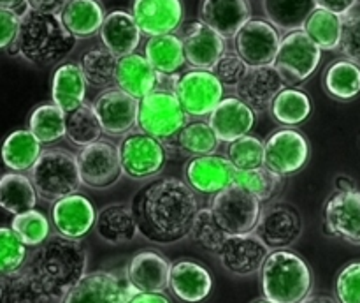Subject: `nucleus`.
I'll return each instance as SVG.
<instances>
[{
	"label": "nucleus",
	"mask_w": 360,
	"mask_h": 303,
	"mask_svg": "<svg viewBox=\"0 0 360 303\" xmlns=\"http://www.w3.org/2000/svg\"><path fill=\"white\" fill-rule=\"evenodd\" d=\"M264 152H266L264 141L253 134H246L229 143L227 159L238 171H252L264 166Z\"/></svg>",
	"instance_id": "obj_48"
},
{
	"label": "nucleus",
	"mask_w": 360,
	"mask_h": 303,
	"mask_svg": "<svg viewBox=\"0 0 360 303\" xmlns=\"http://www.w3.org/2000/svg\"><path fill=\"white\" fill-rule=\"evenodd\" d=\"M134 291L118 271H88L60 303H127Z\"/></svg>",
	"instance_id": "obj_15"
},
{
	"label": "nucleus",
	"mask_w": 360,
	"mask_h": 303,
	"mask_svg": "<svg viewBox=\"0 0 360 303\" xmlns=\"http://www.w3.org/2000/svg\"><path fill=\"white\" fill-rule=\"evenodd\" d=\"M39 199L56 203L63 197L76 194L83 185L77 168V157L62 147L46 148L41 157L28 171Z\"/></svg>",
	"instance_id": "obj_5"
},
{
	"label": "nucleus",
	"mask_w": 360,
	"mask_h": 303,
	"mask_svg": "<svg viewBox=\"0 0 360 303\" xmlns=\"http://www.w3.org/2000/svg\"><path fill=\"white\" fill-rule=\"evenodd\" d=\"M42 154V143L28 129L13 130L4 140L0 159L9 171L28 173Z\"/></svg>",
	"instance_id": "obj_34"
},
{
	"label": "nucleus",
	"mask_w": 360,
	"mask_h": 303,
	"mask_svg": "<svg viewBox=\"0 0 360 303\" xmlns=\"http://www.w3.org/2000/svg\"><path fill=\"white\" fill-rule=\"evenodd\" d=\"M91 106L97 113L102 130L108 136L123 137L132 132L134 127H137L139 101L120 88L111 87L102 90Z\"/></svg>",
	"instance_id": "obj_16"
},
{
	"label": "nucleus",
	"mask_w": 360,
	"mask_h": 303,
	"mask_svg": "<svg viewBox=\"0 0 360 303\" xmlns=\"http://www.w3.org/2000/svg\"><path fill=\"white\" fill-rule=\"evenodd\" d=\"M236 178L238 169L227 157L217 154L190 157L185 164V182L193 192L204 196H217L227 187L234 185Z\"/></svg>",
	"instance_id": "obj_19"
},
{
	"label": "nucleus",
	"mask_w": 360,
	"mask_h": 303,
	"mask_svg": "<svg viewBox=\"0 0 360 303\" xmlns=\"http://www.w3.org/2000/svg\"><path fill=\"white\" fill-rule=\"evenodd\" d=\"M316 7L345 18L360 6V0H315Z\"/></svg>",
	"instance_id": "obj_54"
},
{
	"label": "nucleus",
	"mask_w": 360,
	"mask_h": 303,
	"mask_svg": "<svg viewBox=\"0 0 360 303\" xmlns=\"http://www.w3.org/2000/svg\"><path fill=\"white\" fill-rule=\"evenodd\" d=\"M76 157L81 182L90 189H108L122 178L123 169L120 152L111 141L101 140L79 148Z\"/></svg>",
	"instance_id": "obj_14"
},
{
	"label": "nucleus",
	"mask_w": 360,
	"mask_h": 303,
	"mask_svg": "<svg viewBox=\"0 0 360 303\" xmlns=\"http://www.w3.org/2000/svg\"><path fill=\"white\" fill-rule=\"evenodd\" d=\"M127 303H171L164 292H132Z\"/></svg>",
	"instance_id": "obj_56"
},
{
	"label": "nucleus",
	"mask_w": 360,
	"mask_h": 303,
	"mask_svg": "<svg viewBox=\"0 0 360 303\" xmlns=\"http://www.w3.org/2000/svg\"><path fill=\"white\" fill-rule=\"evenodd\" d=\"M67 115L55 102H42L28 116V130L42 144H53L65 137Z\"/></svg>",
	"instance_id": "obj_39"
},
{
	"label": "nucleus",
	"mask_w": 360,
	"mask_h": 303,
	"mask_svg": "<svg viewBox=\"0 0 360 303\" xmlns=\"http://www.w3.org/2000/svg\"><path fill=\"white\" fill-rule=\"evenodd\" d=\"M37 192L30 176L25 173H4L0 176V208L7 214H23L34 210L37 204Z\"/></svg>",
	"instance_id": "obj_36"
},
{
	"label": "nucleus",
	"mask_w": 360,
	"mask_h": 303,
	"mask_svg": "<svg viewBox=\"0 0 360 303\" xmlns=\"http://www.w3.org/2000/svg\"><path fill=\"white\" fill-rule=\"evenodd\" d=\"M27 7V0H0V9H9V11H21Z\"/></svg>",
	"instance_id": "obj_57"
},
{
	"label": "nucleus",
	"mask_w": 360,
	"mask_h": 303,
	"mask_svg": "<svg viewBox=\"0 0 360 303\" xmlns=\"http://www.w3.org/2000/svg\"><path fill=\"white\" fill-rule=\"evenodd\" d=\"M105 16L108 14L101 0H70L60 13L65 28L77 41L95 37L101 32Z\"/></svg>",
	"instance_id": "obj_33"
},
{
	"label": "nucleus",
	"mask_w": 360,
	"mask_h": 303,
	"mask_svg": "<svg viewBox=\"0 0 360 303\" xmlns=\"http://www.w3.org/2000/svg\"><path fill=\"white\" fill-rule=\"evenodd\" d=\"M199 18L229 41L252 18V7L248 0H200Z\"/></svg>",
	"instance_id": "obj_28"
},
{
	"label": "nucleus",
	"mask_w": 360,
	"mask_h": 303,
	"mask_svg": "<svg viewBox=\"0 0 360 303\" xmlns=\"http://www.w3.org/2000/svg\"><path fill=\"white\" fill-rule=\"evenodd\" d=\"M257 113L239 97H224V101L207 116V123L214 130L220 143H232L252 132Z\"/></svg>",
	"instance_id": "obj_26"
},
{
	"label": "nucleus",
	"mask_w": 360,
	"mask_h": 303,
	"mask_svg": "<svg viewBox=\"0 0 360 303\" xmlns=\"http://www.w3.org/2000/svg\"><path fill=\"white\" fill-rule=\"evenodd\" d=\"M171 143H174L181 154L190 155V157L213 155L220 147V140L211 129L210 123L204 122V120H193V122L186 123L181 132Z\"/></svg>",
	"instance_id": "obj_41"
},
{
	"label": "nucleus",
	"mask_w": 360,
	"mask_h": 303,
	"mask_svg": "<svg viewBox=\"0 0 360 303\" xmlns=\"http://www.w3.org/2000/svg\"><path fill=\"white\" fill-rule=\"evenodd\" d=\"M20 14L18 11L0 9V49H9L16 41L20 30Z\"/></svg>",
	"instance_id": "obj_53"
},
{
	"label": "nucleus",
	"mask_w": 360,
	"mask_h": 303,
	"mask_svg": "<svg viewBox=\"0 0 360 303\" xmlns=\"http://www.w3.org/2000/svg\"><path fill=\"white\" fill-rule=\"evenodd\" d=\"M23 270L34 278L49 302L60 303L88 273V252L81 242L58 235L49 236L28 254Z\"/></svg>",
	"instance_id": "obj_2"
},
{
	"label": "nucleus",
	"mask_w": 360,
	"mask_h": 303,
	"mask_svg": "<svg viewBox=\"0 0 360 303\" xmlns=\"http://www.w3.org/2000/svg\"><path fill=\"white\" fill-rule=\"evenodd\" d=\"M102 134H104V130H102L97 113L91 104L84 102L83 106L67 115L65 137L74 147L84 148L88 144L97 143V141H101Z\"/></svg>",
	"instance_id": "obj_42"
},
{
	"label": "nucleus",
	"mask_w": 360,
	"mask_h": 303,
	"mask_svg": "<svg viewBox=\"0 0 360 303\" xmlns=\"http://www.w3.org/2000/svg\"><path fill=\"white\" fill-rule=\"evenodd\" d=\"M130 13L148 37L176 34L185 21L183 0H132Z\"/></svg>",
	"instance_id": "obj_22"
},
{
	"label": "nucleus",
	"mask_w": 360,
	"mask_h": 303,
	"mask_svg": "<svg viewBox=\"0 0 360 303\" xmlns=\"http://www.w3.org/2000/svg\"><path fill=\"white\" fill-rule=\"evenodd\" d=\"M301 303H340L336 299V296H330V295H309L308 298L302 299Z\"/></svg>",
	"instance_id": "obj_58"
},
{
	"label": "nucleus",
	"mask_w": 360,
	"mask_h": 303,
	"mask_svg": "<svg viewBox=\"0 0 360 303\" xmlns=\"http://www.w3.org/2000/svg\"><path fill=\"white\" fill-rule=\"evenodd\" d=\"M77 39L63 25L60 14L39 13L25 7L20 14L16 41L7 51L35 67L63 63L74 51Z\"/></svg>",
	"instance_id": "obj_3"
},
{
	"label": "nucleus",
	"mask_w": 360,
	"mask_h": 303,
	"mask_svg": "<svg viewBox=\"0 0 360 303\" xmlns=\"http://www.w3.org/2000/svg\"><path fill=\"white\" fill-rule=\"evenodd\" d=\"M28 247L11 225H0V275H11L21 271L28 259Z\"/></svg>",
	"instance_id": "obj_49"
},
{
	"label": "nucleus",
	"mask_w": 360,
	"mask_h": 303,
	"mask_svg": "<svg viewBox=\"0 0 360 303\" xmlns=\"http://www.w3.org/2000/svg\"><path fill=\"white\" fill-rule=\"evenodd\" d=\"M130 208L144 240L155 245H172L190 236L199 201L185 180L167 176L141 187Z\"/></svg>",
	"instance_id": "obj_1"
},
{
	"label": "nucleus",
	"mask_w": 360,
	"mask_h": 303,
	"mask_svg": "<svg viewBox=\"0 0 360 303\" xmlns=\"http://www.w3.org/2000/svg\"><path fill=\"white\" fill-rule=\"evenodd\" d=\"M116 63H118V58L111 51H108L104 46L88 49L79 60V66L83 69L88 85L94 88H104V90L111 88V85L115 83Z\"/></svg>",
	"instance_id": "obj_43"
},
{
	"label": "nucleus",
	"mask_w": 360,
	"mask_h": 303,
	"mask_svg": "<svg viewBox=\"0 0 360 303\" xmlns=\"http://www.w3.org/2000/svg\"><path fill=\"white\" fill-rule=\"evenodd\" d=\"M313 111V102L306 92L299 88L287 87L280 92L276 99L271 104L269 113L278 123L285 127L295 129L297 125L304 123Z\"/></svg>",
	"instance_id": "obj_38"
},
{
	"label": "nucleus",
	"mask_w": 360,
	"mask_h": 303,
	"mask_svg": "<svg viewBox=\"0 0 360 303\" xmlns=\"http://www.w3.org/2000/svg\"><path fill=\"white\" fill-rule=\"evenodd\" d=\"M172 92L190 118H204L224 101L225 87L213 70L188 69L172 78Z\"/></svg>",
	"instance_id": "obj_8"
},
{
	"label": "nucleus",
	"mask_w": 360,
	"mask_h": 303,
	"mask_svg": "<svg viewBox=\"0 0 360 303\" xmlns=\"http://www.w3.org/2000/svg\"><path fill=\"white\" fill-rule=\"evenodd\" d=\"M0 303H51L25 270L0 275Z\"/></svg>",
	"instance_id": "obj_44"
},
{
	"label": "nucleus",
	"mask_w": 360,
	"mask_h": 303,
	"mask_svg": "<svg viewBox=\"0 0 360 303\" xmlns=\"http://www.w3.org/2000/svg\"><path fill=\"white\" fill-rule=\"evenodd\" d=\"M11 229L20 236L27 247L42 245L51 236V221L39 210H28L14 215L11 221Z\"/></svg>",
	"instance_id": "obj_46"
},
{
	"label": "nucleus",
	"mask_w": 360,
	"mask_h": 303,
	"mask_svg": "<svg viewBox=\"0 0 360 303\" xmlns=\"http://www.w3.org/2000/svg\"><path fill=\"white\" fill-rule=\"evenodd\" d=\"M188 118L172 88L160 87L139 101L137 127L141 132L157 137L165 144L176 140Z\"/></svg>",
	"instance_id": "obj_6"
},
{
	"label": "nucleus",
	"mask_w": 360,
	"mask_h": 303,
	"mask_svg": "<svg viewBox=\"0 0 360 303\" xmlns=\"http://www.w3.org/2000/svg\"><path fill=\"white\" fill-rule=\"evenodd\" d=\"M236 183L245 187L260 203H269L283 189L285 178L262 166V168L252 169V171H238Z\"/></svg>",
	"instance_id": "obj_45"
},
{
	"label": "nucleus",
	"mask_w": 360,
	"mask_h": 303,
	"mask_svg": "<svg viewBox=\"0 0 360 303\" xmlns=\"http://www.w3.org/2000/svg\"><path fill=\"white\" fill-rule=\"evenodd\" d=\"M269 254L271 250L255 233H246L227 236L217 257L224 270L234 277H252L260 273Z\"/></svg>",
	"instance_id": "obj_17"
},
{
	"label": "nucleus",
	"mask_w": 360,
	"mask_h": 303,
	"mask_svg": "<svg viewBox=\"0 0 360 303\" xmlns=\"http://www.w3.org/2000/svg\"><path fill=\"white\" fill-rule=\"evenodd\" d=\"M172 263L158 250H139L130 257L125 277L136 292H164L169 289Z\"/></svg>",
	"instance_id": "obj_23"
},
{
	"label": "nucleus",
	"mask_w": 360,
	"mask_h": 303,
	"mask_svg": "<svg viewBox=\"0 0 360 303\" xmlns=\"http://www.w3.org/2000/svg\"><path fill=\"white\" fill-rule=\"evenodd\" d=\"M123 175L130 180H150L160 175L167 162V147L157 137L136 130L118 144Z\"/></svg>",
	"instance_id": "obj_10"
},
{
	"label": "nucleus",
	"mask_w": 360,
	"mask_h": 303,
	"mask_svg": "<svg viewBox=\"0 0 360 303\" xmlns=\"http://www.w3.org/2000/svg\"><path fill=\"white\" fill-rule=\"evenodd\" d=\"M281 39V32L266 18H250L232 41L234 51L250 67H264L274 63Z\"/></svg>",
	"instance_id": "obj_12"
},
{
	"label": "nucleus",
	"mask_w": 360,
	"mask_h": 303,
	"mask_svg": "<svg viewBox=\"0 0 360 303\" xmlns=\"http://www.w3.org/2000/svg\"><path fill=\"white\" fill-rule=\"evenodd\" d=\"M285 88L287 83L274 66L250 67L246 76L236 88V97L246 102L255 113L266 111Z\"/></svg>",
	"instance_id": "obj_24"
},
{
	"label": "nucleus",
	"mask_w": 360,
	"mask_h": 303,
	"mask_svg": "<svg viewBox=\"0 0 360 303\" xmlns=\"http://www.w3.org/2000/svg\"><path fill=\"white\" fill-rule=\"evenodd\" d=\"M302 30L319 46L322 51H336L341 44L343 34V18L316 7L306 20Z\"/></svg>",
	"instance_id": "obj_40"
},
{
	"label": "nucleus",
	"mask_w": 360,
	"mask_h": 303,
	"mask_svg": "<svg viewBox=\"0 0 360 303\" xmlns=\"http://www.w3.org/2000/svg\"><path fill=\"white\" fill-rule=\"evenodd\" d=\"M143 55L162 78L178 76L179 70L186 66L185 48L178 34L148 37Z\"/></svg>",
	"instance_id": "obj_32"
},
{
	"label": "nucleus",
	"mask_w": 360,
	"mask_h": 303,
	"mask_svg": "<svg viewBox=\"0 0 360 303\" xmlns=\"http://www.w3.org/2000/svg\"><path fill=\"white\" fill-rule=\"evenodd\" d=\"M248 70H250V66L238 55V53L227 51L220 60H218L213 73L225 88H234L236 90Z\"/></svg>",
	"instance_id": "obj_51"
},
{
	"label": "nucleus",
	"mask_w": 360,
	"mask_h": 303,
	"mask_svg": "<svg viewBox=\"0 0 360 303\" xmlns=\"http://www.w3.org/2000/svg\"><path fill=\"white\" fill-rule=\"evenodd\" d=\"M190 238H192L200 249L218 256L221 245H224V242L227 240V235H225V231L217 222L211 208L204 206V208H199V211H197V217L195 221H193V228H192V233H190Z\"/></svg>",
	"instance_id": "obj_47"
},
{
	"label": "nucleus",
	"mask_w": 360,
	"mask_h": 303,
	"mask_svg": "<svg viewBox=\"0 0 360 303\" xmlns=\"http://www.w3.org/2000/svg\"><path fill=\"white\" fill-rule=\"evenodd\" d=\"M264 144V166L283 178L301 171L311 154L308 137L292 127L274 130Z\"/></svg>",
	"instance_id": "obj_11"
},
{
	"label": "nucleus",
	"mask_w": 360,
	"mask_h": 303,
	"mask_svg": "<svg viewBox=\"0 0 360 303\" xmlns=\"http://www.w3.org/2000/svg\"><path fill=\"white\" fill-rule=\"evenodd\" d=\"M264 298L274 303H301L313 291L311 266L294 250H274L260 270Z\"/></svg>",
	"instance_id": "obj_4"
},
{
	"label": "nucleus",
	"mask_w": 360,
	"mask_h": 303,
	"mask_svg": "<svg viewBox=\"0 0 360 303\" xmlns=\"http://www.w3.org/2000/svg\"><path fill=\"white\" fill-rule=\"evenodd\" d=\"M338 51L360 66V6L343 18V34Z\"/></svg>",
	"instance_id": "obj_52"
},
{
	"label": "nucleus",
	"mask_w": 360,
	"mask_h": 303,
	"mask_svg": "<svg viewBox=\"0 0 360 303\" xmlns=\"http://www.w3.org/2000/svg\"><path fill=\"white\" fill-rule=\"evenodd\" d=\"M169 291L183 303H200L213 291V275L197 261L178 259L172 263Z\"/></svg>",
	"instance_id": "obj_25"
},
{
	"label": "nucleus",
	"mask_w": 360,
	"mask_h": 303,
	"mask_svg": "<svg viewBox=\"0 0 360 303\" xmlns=\"http://www.w3.org/2000/svg\"><path fill=\"white\" fill-rule=\"evenodd\" d=\"M323 88L336 101H352L360 94V66L348 58L334 60L323 73Z\"/></svg>",
	"instance_id": "obj_37"
},
{
	"label": "nucleus",
	"mask_w": 360,
	"mask_h": 303,
	"mask_svg": "<svg viewBox=\"0 0 360 303\" xmlns=\"http://www.w3.org/2000/svg\"><path fill=\"white\" fill-rule=\"evenodd\" d=\"M255 235L266 243L271 252L290 249L302 235L301 214L294 204L287 201L267 204L260 211Z\"/></svg>",
	"instance_id": "obj_13"
},
{
	"label": "nucleus",
	"mask_w": 360,
	"mask_h": 303,
	"mask_svg": "<svg viewBox=\"0 0 360 303\" xmlns=\"http://www.w3.org/2000/svg\"><path fill=\"white\" fill-rule=\"evenodd\" d=\"M252 303H274V302H271V299H267V298H259V299H255V302H252Z\"/></svg>",
	"instance_id": "obj_60"
},
{
	"label": "nucleus",
	"mask_w": 360,
	"mask_h": 303,
	"mask_svg": "<svg viewBox=\"0 0 360 303\" xmlns=\"http://www.w3.org/2000/svg\"><path fill=\"white\" fill-rule=\"evenodd\" d=\"M98 35H101L102 46L111 51L116 58L136 53L143 39V32L134 20L132 13L123 9L111 11L105 16Z\"/></svg>",
	"instance_id": "obj_29"
},
{
	"label": "nucleus",
	"mask_w": 360,
	"mask_h": 303,
	"mask_svg": "<svg viewBox=\"0 0 360 303\" xmlns=\"http://www.w3.org/2000/svg\"><path fill=\"white\" fill-rule=\"evenodd\" d=\"M88 81L76 62H63L53 73L51 99L65 115L86 102Z\"/></svg>",
	"instance_id": "obj_31"
},
{
	"label": "nucleus",
	"mask_w": 360,
	"mask_h": 303,
	"mask_svg": "<svg viewBox=\"0 0 360 303\" xmlns=\"http://www.w3.org/2000/svg\"><path fill=\"white\" fill-rule=\"evenodd\" d=\"M354 189H357V185H355V182L350 178V176H345V175L338 176L336 189L334 190H354Z\"/></svg>",
	"instance_id": "obj_59"
},
{
	"label": "nucleus",
	"mask_w": 360,
	"mask_h": 303,
	"mask_svg": "<svg viewBox=\"0 0 360 303\" xmlns=\"http://www.w3.org/2000/svg\"><path fill=\"white\" fill-rule=\"evenodd\" d=\"M322 60V49L308 37L304 30L288 32L281 39L273 66L287 87H297L315 74Z\"/></svg>",
	"instance_id": "obj_9"
},
{
	"label": "nucleus",
	"mask_w": 360,
	"mask_h": 303,
	"mask_svg": "<svg viewBox=\"0 0 360 303\" xmlns=\"http://www.w3.org/2000/svg\"><path fill=\"white\" fill-rule=\"evenodd\" d=\"M162 80L164 78L151 67L146 56L141 55V53H130V55L122 56L116 63V88L123 90L137 101L160 88Z\"/></svg>",
	"instance_id": "obj_27"
},
{
	"label": "nucleus",
	"mask_w": 360,
	"mask_h": 303,
	"mask_svg": "<svg viewBox=\"0 0 360 303\" xmlns=\"http://www.w3.org/2000/svg\"><path fill=\"white\" fill-rule=\"evenodd\" d=\"M95 206L79 192L70 194L51 206V224L56 235L72 242H81L95 228Z\"/></svg>",
	"instance_id": "obj_20"
},
{
	"label": "nucleus",
	"mask_w": 360,
	"mask_h": 303,
	"mask_svg": "<svg viewBox=\"0 0 360 303\" xmlns=\"http://www.w3.org/2000/svg\"><path fill=\"white\" fill-rule=\"evenodd\" d=\"M70 0H27V7L39 13L60 14Z\"/></svg>",
	"instance_id": "obj_55"
},
{
	"label": "nucleus",
	"mask_w": 360,
	"mask_h": 303,
	"mask_svg": "<svg viewBox=\"0 0 360 303\" xmlns=\"http://www.w3.org/2000/svg\"><path fill=\"white\" fill-rule=\"evenodd\" d=\"M95 233L108 245H123L139 236L132 208L125 203H111L102 206L95 218Z\"/></svg>",
	"instance_id": "obj_30"
},
{
	"label": "nucleus",
	"mask_w": 360,
	"mask_h": 303,
	"mask_svg": "<svg viewBox=\"0 0 360 303\" xmlns=\"http://www.w3.org/2000/svg\"><path fill=\"white\" fill-rule=\"evenodd\" d=\"M262 13L280 32L302 30L309 14L316 9L315 0H260Z\"/></svg>",
	"instance_id": "obj_35"
},
{
	"label": "nucleus",
	"mask_w": 360,
	"mask_h": 303,
	"mask_svg": "<svg viewBox=\"0 0 360 303\" xmlns=\"http://www.w3.org/2000/svg\"><path fill=\"white\" fill-rule=\"evenodd\" d=\"M186 63L192 69L213 70L218 60L227 53V39L202 21H192L181 32Z\"/></svg>",
	"instance_id": "obj_21"
},
{
	"label": "nucleus",
	"mask_w": 360,
	"mask_h": 303,
	"mask_svg": "<svg viewBox=\"0 0 360 303\" xmlns=\"http://www.w3.org/2000/svg\"><path fill=\"white\" fill-rule=\"evenodd\" d=\"M210 208L225 235L236 236L255 233L262 203L245 187L234 183L213 196Z\"/></svg>",
	"instance_id": "obj_7"
},
{
	"label": "nucleus",
	"mask_w": 360,
	"mask_h": 303,
	"mask_svg": "<svg viewBox=\"0 0 360 303\" xmlns=\"http://www.w3.org/2000/svg\"><path fill=\"white\" fill-rule=\"evenodd\" d=\"M334 291L340 303H360V261H352L341 268Z\"/></svg>",
	"instance_id": "obj_50"
},
{
	"label": "nucleus",
	"mask_w": 360,
	"mask_h": 303,
	"mask_svg": "<svg viewBox=\"0 0 360 303\" xmlns=\"http://www.w3.org/2000/svg\"><path fill=\"white\" fill-rule=\"evenodd\" d=\"M323 231L360 245V190H334L323 206Z\"/></svg>",
	"instance_id": "obj_18"
}]
</instances>
